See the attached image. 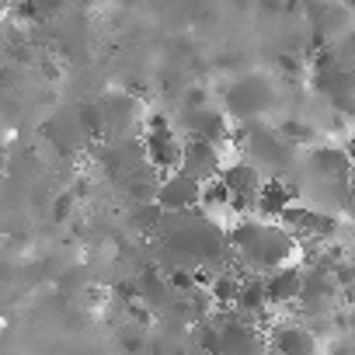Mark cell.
Masks as SVG:
<instances>
[{"mask_svg": "<svg viewBox=\"0 0 355 355\" xmlns=\"http://www.w3.org/2000/svg\"><path fill=\"white\" fill-rule=\"evenodd\" d=\"M227 241H230V251L258 275H265L279 265H289L296 248H300L296 237L282 223L261 220V216H241L227 230Z\"/></svg>", "mask_w": 355, "mask_h": 355, "instance_id": "cell-1", "label": "cell"}, {"mask_svg": "<svg viewBox=\"0 0 355 355\" xmlns=\"http://www.w3.org/2000/svg\"><path fill=\"white\" fill-rule=\"evenodd\" d=\"M237 125L241 129H234L230 143H237L244 150V160L254 164L261 174L268 171L272 178H282V174H289L296 167V160H300L296 143H289L279 132V125H268L265 119H258V122H237Z\"/></svg>", "mask_w": 355, "mask_h": 355, "instance_id": "cell-2", "label": "cell"}, {"mask_svg": "<svg viewBox=\"0 0 355 355\" xmlns=\"http://www.w3.org/2000/svg\"><path fill=\"white\" fill-rule=\"evenodd\" d=\"M199 345L209 355H265L268 352V341L244 317H227V320L206 324L199 334Z\"/></svg>", "mask_w": 355, "mask_h": 355, "instance_id": "cell-3", "label": "cell"}, {"mask_svg": "<svg viewBox=\"0 0 355 355\" xmlns=\"http://www.w3.org/2000/svg\"><path fill=\"white\" fill-rule=\"evenodd\" d=\"M223 105H227V119H237V122H258L268 115V108L275 105V91L268 84V77L261 73H248V77H237L227 94H223Z\"/></svg>", "mask_w": 355, "mask_h": 355, "instance_id": "cell-4", "label": "cell"}, {"mask_svg": "<svg viewBox=\"0 0 355 355\" xmlns=\"http://www.w3.org/2000/svg\"><path fill=\"white\" fill-rule=\"evenodd\" d=\"M143 157L146 164L157 171V174H167V171H178V160H182V132H178L167 119L160 115H150L146 119V132H143Z\"/></svg>", "mask_w": 355, "mask_h": 355, "instance_id": "cell-5", "label": "cell"}, {"mask_svg": "<svg viewBox=\"0 0 355 355\" xmlns=\"http://www.w3.org/2000/svg\"><path fill=\"white\" fill-rule=\"evenodd\" d=\"M220 182H223V189H227V196H230V209H234L237 216L254 213V199H258V189H261V182H265V174H261L254 164H248L244 157L234 160V164H223Z\"/></svg>", "mask_w": 355, "mask_h": 355, "instance_id": "cell-6", "label": "cell"}, {"mask_svg": "<svg viewBox=\"0 0 355 355\" xmlns=\"http://www.w3.org/2000/svg\"><path fill=\"white\" fill-rule=\"evenodd\" d=\"M199 196H202V185L196 178H189L185 171L160 174L157 189H153V202L164 213H192V209H199Z\"/></svg>", "mask_w": 355, "mask_h": 355, "instance_id": "cell-7", "label": "cell"}, {"mask_svg": "<svg viewBox=\"0 0 355 355\" xmlns=\"http://www.w3.org/2000/svg\"><path fill=\"white\" fill-rule=\"evenodd\" d=\"M223 146H213L206 139H185L182 143V160H178V171H185L189 178H196L199 185L220 178L223 171Z\"/></svg>", "mask_w": 355, "mask_h": 355, "instance_id": "cell-8", "label": "cell"}, {"mask_svg": "<svg viewBox=\"0 0 355 355\" xmlns=\"http://www.w3.org/2000/svg\"><path fill=\"white\" fill-rule=\"evenodd\" d=\"M261 286H265L268 306L296 303L300 300V289H303V268L300 265H279V268H272V272L261 275Z\"/></svg>", "mask_w": 355, "mask_h": 355, "instance_id": "cell-9", "label": "cell"}, {"mask_svg": "<svg viewBox=\"0 0 355 355\" xmlns=\"http://www.w3.org/2000/svg\"><path fill=\"white\" fill-rule=\"evenodd\" d=\"M279 220H282V227H286L293 237H327V234L334 230V220H331L327 213L310 209V206H303V202H293Z\"/></svg>", "mask_w": 355, "mask_h": 355, "instance_id": "cell-10", "label": "cell"}, {"mask_svg": "<svg viewBox=\"0 0 355 355\" xmlns=\"http://www.w3.org/2000/svg\"><path fill=\"white\" fill-rule=\"evenodd\" d=\"M293 202H296V189L286 178H265L261 189H258V199H254V213L261 220H279Z\"/></svg>", "mask_w": 355, "mask_h": 355, "instance_id": "cell-11", "label": "cell"}, {"mask_svg": "<svg viewBox=\"0 0 355 355\" xmlns=\"http://www.w3.org/2000/svg\"><path fill=\"white\" fill-rule=\"evenodd\" d=\"M268 348L275 355H313L317 352V338L303 324H279L268 334Z\"/></svg>", "mask_w": 355, "mask_h": 355, "instance_id": "cell-12", "label": "cell"}, {"mask_svg": "<svg viewBox=\"0 0 355 355\" xmlns=\"http://www.w3.org/2000/svg\"><path fill=\"white\" fill-rule=\"evenodd\" d=\"M345 206H348V213L355 216V174L348 178V196H345Z\"/></svg>", "mask_w": 355, "mask_h": 355, "instance_id": "cell-13", "label": "cell"}, {"mask_svg": "<svg viewBox=\"0 0 355 355\" xmlns=\"http://www.w3.org/2000/svg\"><path fill=\"white\" fill-rule=\"evenodd\" d=\"M348 119H355V101H352V112H348Z\"/></svg>", "mask_w": 355, "mask_h": 355, "instance_id": "cell-14", "label": "cell"}, {"mask_svg": "<svg viewBox=\"0 0 355 355\" xmlns=\"http://www.w3.org/2000/svg\"><path fill=\"white\" fill-rule=\"evenodd\" d=\"M345 4H348V8H352V11H355V0H345Z\"/></svg>", "mask_w": 355, "mask_h": 355, "instance_id": "cell-15", "label": "cell"}]
</instances>
